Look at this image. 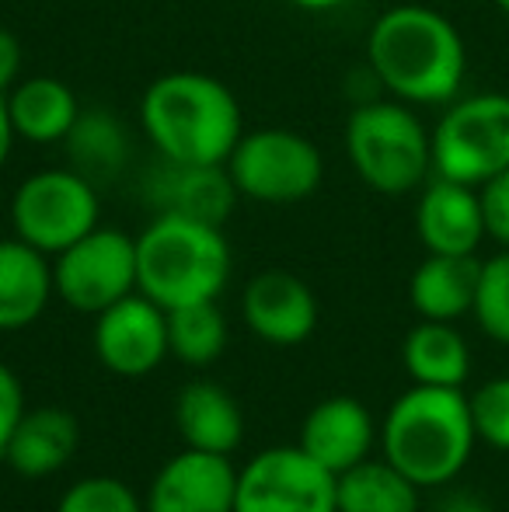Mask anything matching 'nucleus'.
Segmentation results:
<instances>
[{
  "mask_svg": "<svg viewBox=\"0 0 509 512\" xmlns=\"http://www.w3.org/2000/svg\"><path fill=\"white\" fill-rule=\"evenodd\" d=\"M367 63L405 105H450L468 77V49L450 18L422 4L387 7L370 25Z\"/></svg>",
  "mask_w": 509,
  "mask_h": 512,
  "instance_id": "f257e3e1",
  "label": "nucleus"
},
{
  "mask_svg": "<svg viewBox=\"0 0 509 512\" xmlns=\"http://www.w3.org/2000/svg\"><path fill=\"white\" fill-rule=\"evenodd\" d=\"M140 126L161 161L227 164L245 136V115L224 81L199 70H171L143 91Z\"/></svg>",
  "mask_w": 509,
  "mask_h": 512,
  "instance_id": "f03ea898",
  "label": "nucleus"
},
{
  "mask_svg": "<svg viewBox=\"0 0 509 512\" xmlns=\"http://www.w3.org/2000/svg\"><path fill=\"white\" fill-rule=\"evenodd\" d=\"M478 443L471 401L461 387L412 384L384 415V460L419 488H443L468 467Z\"/></svg>",
  "mask_w": 509,
  "mask_h": 512,
  "instance_id": "7ed1b4c3",
  "label": "nucleus"
},
{
  "mask_svg": "<svg viewBox=\"0 0 509 512\" xmlns=\"http://www.w3.org/2000/svg\"><path fill=\"white\" fill-rule=\"evenodd\" d=\"M231 279V244L217 223L157 213L136 237V290L157 307L217 300Z\"/></svg>",
  "mask_w": 509,
  "mask_h": 512,
  "instance_id": "20e7f679",
  "label": "nucleus"
},
{
  "mask_svg": "<svg viewBox=\"0 0 509 512\" xmlns=\"http://www.w3.org/2000/svg\"><path fill=\"white\" fill-rule=\"evenodd\" d=\"M346 157L381 196H408L433 178V133L405 102H363L346 119Z\"/></svg>",
  "mask_w": 509,
  "mask_h": 512,
  "instance_id": "39448f33",
  "label": "nucleus"
},
{
  "mask_svg": "<svg viewBox=\"0 0 509 512\" xmlns=\"http://www.w3.org/2000/svg\"><path fill=\"white\" fill-rule=\"evenodd\" d=\"M227 175L241 199L262 206H293L311 199L325 178V157L311 136L265 126L238 140L227 157Z\"/></svg>",
  "mask_w": 509,
  "mask_h": 512,
  "instance_id": "423d86ee",
  "label": "nucleus"
},
{
  "mask_svg": "<svg viewBox=\"0 0 509 512\" xmlns=\"http://www.w3.org/2000/svg\"><path fill=\"white\" fill-rule=\"evenodd\" d=\"M509 168V95L454 98L433 126V175L485 185Z\"/></svg>",
  "mask_w": 509,
  "mask_h": 512,
  "instance_id": "0eeeda50",
  "label": "nucleus"
},
{
  "mask_svg": "<svg viewBox=\"0 0 509 512\" xmlns=\"http://www.w3.org/2000/svg\"><path fill=\"white\" fill-rule=\"evenodd\" d=\"M95 182L77 168H42L11 196V230L42 255L56 258L98 227Z\"/></svg>",
  "mask_w": 509,
  "mask_h": 512,
  "instance_id": "6e6552de",
  "label": "nucleus"
},
{
  "mask_svg": "<svg viewBox=\"0 0 509 512\" xmlns=\"http://www.w3.org/2000/svg\"><path fill=\"white\" fill-rule=\"evenodd\" d=\"M56 297L81 314H102L136 293V237L116 227H95L53 258Z\"/></svg>",
  "mask_w": 509,
  "mask_h": 512,
  "instance_id": "1a4fd4ad",
  "label": "nucleus"
},
{
  "mask_svg": "<svg viewBox=\"0 0 509 512\" xmlns=\"http://www.w3.org/2000/svg\"><path fill=\"white\" fill-rule=\"evenodd\" d=\"M339 474L300 446H272L238 471L234 512H339Z\"/></svg>",
  "mask_w": 509,
  "mask_h": 512,
  "instance_id": "9d476101",
  "label": "nucleus"
},
{
  "mask_svg": "<svg viewBox=\"0 0 509 512\" xmlns=\"http://www.w3.org/2000/svg\"><path fill=\"white\" fill-rule=\"evenodd\" d=\"M95 356L119 377H147L168 352V310L140 290L95 314Z\"/></svg>",
  "mask_w": 509,
  "mask_h": 512,
  "instance_id": "9b49d317",
  "label": "nucleus"
},
{
  "mask_svg": "<svg viewBox=\"0 0 509 512\" xmlns=\"http://www.w3.org/2000/svg\"><path fill=\"white\" fill-rule=\"evenodd\" d=\"M238 471L224 453L189 450L154 474L143 512H234Z\"/></svg>",
  "mask_w": 509,
  "mask_h": 512,
  "instance_id": "f8f14e48",
  "label": "nucleus"
},
{
  "mask_svg": "<svg viewBox=\"0 0 509 512\" xmlns=\"http://www.w3.org/2000/svg\"><path fill=\"white\" fill-rule=\"evenodd\" d=\"M415 234L429 255H475L489 237L475 185L429 178L415 203Z\"/></svg>",
  "mask_w": 509,
  "mask_h": 512,
  "instance_id": "ddd939ff",
  "label": "nucleus"
},
{
  "mask_svg": "<svg viewBox=\"0 0 509 512\" xmlns=\"http://www.w3.org/2000/svg\"><path fill=\"white\" fill-rule=\"evenodd\" d=\"M241 314L269 345H300L318 328V300L311 286L283 269L258 272L241 297Z\"/></svg>",
  "mask_w": 509,
  "mask_h": 512,
  "instance_id": "4468645a",
  "label": "nucleus"
},
{
  "mask_svg": "<svg viewBox=\"0 0 509 512\" xmlns=\"http://www.w3.org/2000/svg\"><path fill=\"white\" fill-rule=\"evenodd\" d=\"M374 439L377 429L367 405L339 394V398L318 401V405L307 411L304 425H300L297 446L307 457L318 460L321 467H328L332 474H342L370 457Z\"/></svg>",
  "mask_w": 509,
  "mask_h": 512,
  "instance_id": "2eb2a0df",
  "label": "nucleus"
},
{
  "mask_svg": "<svg viewBox=\"0 0 509 512\" xmlns=\"http://www.w3.org/2000/svg\"><path fill=\"white\" fill-rule=\"evenodd\" d=\"M150 199L157 213H182L192 220L224 223L238 203L227 164H168L150 182Z\"/></svg>",
  "mask_w": 509,
  "mask_h": 512,
  "instance_id": "dca6fc26",
  "label": "nucleus"
},
{
  "mask_svg": "<svg viewBox=\"0 0 509 512\" xmlns=\"http://www.w3.org/2000/svg\"><path fill=\"white\" fill-rule=\"evenodd\" d=\"M53 262L21 237L0 241V331H21L53 300Z\"/></svg>",
  "mask_w": 509,
  "mask_h": 512,
  "instance_id": "f3484780",
  "label": "nucleus"
},
{
  "mask_svg": "<svg viewBox=\"0 0 509 512\" xmlns=\"http://www.w3.org/2000/svg\"><path fill=\"white\" fill-rule=\"evenodd\" d=\"M81 446V425L63 408H32L21 415L4 460L21 478H49L74 460Z\"/></svg>",
  "mask_w": 509,
  "mask_h": 512,
  "instance_id": "a211bd4d",
  "label": "nucleus"
},
{
  "mask_svg": "<svg viewBox=\"0 0 509 512\" xmlns=\"http://www.w3.org/2000/svg\"><path fill=\"white\" fill-rule=\"evenodd\" d=\"M175 425L178 436L189 450L224 453L231 457L245 436V415L241 405L210 380H196L178 391L175 401Z\"/></svg>",
  "mask_w": 509,
  "mask_h": 512,
  "instance_id": "6ab92c4d",
  "label": "nucleus"
},
{
  "mask_svg": "<svg viewBox=\"0 0 509 512\" xmlns=\"http://www.w3.org/2000/svg\"><path fill=\"white\" fill-rule=\"evenodd\" d=\"M7 112H11L14 136L25 143H63L74 129L81 102L74 88L60 77H21L7 91Z\"/></svg>",
  "mask_w": 509,
  "mask_h": 512,
  "instance_id": "aec40b11",
  "label": "nucleus"
},
{
  "mask_svg": "<svg viewBox=\"0 0 509 512\" xmlns=\"http://www.w3.org/2000/svg\"><path fill=\"white\" fill-rule=\"evenodd\" d=\"M475 255H426L408 279V300L422 321H450L471 314L478 290Z\"/></svg>",
  "mask_w": 509,
  "mask_h": 512,
  "instance_id": "412c9836",
  "label": "nucleus"
},
{
  "mask_svg": "<svg viewBox=\"0 0 509 512\" xmlns=\"http://www.w3.org/2000/svg\"><path fill=\"white\" fill-rule=\"evenodd\" d=\"M401 363L415 384L464 387L471 373V349L450 321H422L401 342Z\"/></svg>",
  "mask_w": 509,
  "mask_h": 512,
  "instance_id": "4be33fe9",
  "label": "nucleus"
},
{
  "mask_svg": "<svg viewBox=\"0 0 509 512\" xmlns=\"http://www.w3.org/2000/svg\"><path fill=\"white\" fill-rule=\"evenodd\" d=\"M419 492L412 478L387 460H360L339 474V512H419Z\"/></svg>",
  "mask_w": 509,
  "mask_h": 512,
  "instance_id": "5701e85b",
  "label": "nucleus"
},
{
  "mask_svg": "<svg viewBox=\"0 0 509 512\" xmlns=\"http://www.w3.org/2000/svg\"><path fill=\"white\" fill-rule=\"evenodd\" d=\"M63 143H67L70 168H77L91 182L105 175H119L129 157L126 126L112 112H84L81 108L74 129Z\"/></svg>",
  "mask_w": 509,
  "mask_h": 512,
  "instance_id": "b1692460",
  "label": "nucleus"
},
{
  "mask_svg": "<svg viewBox=\"0 0 509 512\" xmlns=\"http://www.w3.org/2000/svg\"><path fill=\"white\" fill-rule=\"evenodd\" d=\"M227 349V321L217 300L168 310V352L185 366H210Z\"/></svg>",
  "mask_w": 509,
  "mask_h": 512,
  "instance_id": "393cba45",
  "label": "nucleus"
},
{
  "mask_svg": "<svg viewBox=\"0 0 509 512\" xmlns=\"http://www.w3.org/2000/svg\"><path fill=\"white\" fill-rule=\"evenodd\" d=\"M471 314L492 342L509 345V248L482 262Z\"/></svg>",
  "mask_w": 509,
  "mask_h": 512,
  "instance_id": "a878e982",
  "label": "nucleus"
},
{
  "mask_svg": "<svg viewBox=\"0 0 509 512\" xmlns=\"http://www.w3.org/2000/svg\"><path fill=\"white\" fill-rule=\"evenodd\" d=\"M56 512H143L136 492L119 478H81L63 492Z\"/></svg>",
  "mask_w": 509,
  "mask_h": 512,
  "instance_id": "bb28decb",
  "label": "nucleus"
},
{
  "mask_svg": "<svg viewBox=\"0 0 509 512\" xmlns=\"http://www.w3.org/2000/svg\"><path fill=\"white\" fill-rule=\"evenodd\" d=\"M471 422L485 446L509 453V377H492L471 394Z\"/></svg>",
  "mask_w": 509,
  "mask_h": 512,
  "instance_id": "cd10ccee",
  "label": "nucleus"
},
{
  "mask_svg": "<svg viewBox=\"0 0 509 512\" xmlns=\"http://www.w3.org/2000/svg\"><path fill=\"white\" fill-rule=\"evenodd\" d=\"M478 199H482L485 234L499 248H509V168L489 178L485 185H478Z\"/></svg>",
  "mask_w": 509,
  "mask_h": 512,
  "instance_id": "c85d7f7f",
  "label": "nucleus"
},
{
  "mask_svg": "<svg viewBox=\"0 0 509 512\" xmlns=\"http://www.w3.org/2000/svg\"><path fill=\"white\" fill-rule=\"evenodd\" d=\"M25 391H21V380L14 377L11 366L0 363V460H4V450L11 443L14 429H18L21 415H25Z\"/></svg>",
  "mask_w": 509,
  "mask_h": 512,
  "instance_id": "c756f323",
  "label": "nucleus"
},
{
  "mask_svg": "<svg viewBox=\"0 0 509 512\" xmlns=\"http://www.w3.org/2000/svg\"><path fill=\"white\" fill-rule=\"evenodd\" d=\"M21 63H25V49L18 35L0 28V95H7L21 81Z\"/></svg>",
  "mask_w": 509,
  "mask_h": 512,
  "instance_id": "7c9ffc66",
  "label": "nucleus"
},
{
  "mask_svg": "<svg viewBox=\"0 0 509 512\" xmlns=\"http://www.w3.org/2000/svg\"><path fill=\"white\" fill-rule=\"evenodd\" d=\"M14 126H11V112H7V95H0V171H4L7 157H11V147H14Z\"/></svg>",
  "mask_w": 509,
  "mask_h": 512,
  "instance_id": "2f4dec72",
  "label": "nucleus"
},
{
  "mask_svg": "<svg viewBox=\"0 0 509 512\" xmlns=\"http://www.w3.org/2000/svg\"><path fill=\"white\" fill-rule=\"evenodd\" d=\"M436 512H492V509L485 506L482 499H475V495L457 492V495H447V499L436 506Z\"/></svg>",
  "mask_w": 509,
  "mask_h": 512,
  "instance_id": "473e14b6",
  "label": "nucleus"
},
{
  "mask_svg": "<svg viewBox=\"0 0 509 512\" xmlns=\"http://www.w3.org/2000/svg\"><path fill=\"white\" fill-rule=\"evenodd\" d=\"M286 4H293V7H300V11H335V7H342V4H349V0H286Z\"/></svg>",
  "mask_w": 509,
  "mask_h": 512,
  "instance_id": "72a5a7b5",
  "label": "nucleus"
},
{
  "mask_svg": "<svg viewBox=\"0 0 509 512\" xmlns=\"http://www.w3.org/2000/svg\"><path fill=\"white\" fill-rule=\"evenodd\" d=\"M496 7H499V11L506 14V18H509V0H496Z\"/></svg>",
  "mask_w": 509,
  "mask_h": 512,
  "instance_id": "f704fd0d",
  "label": "nucleus"
}]
</instances>
